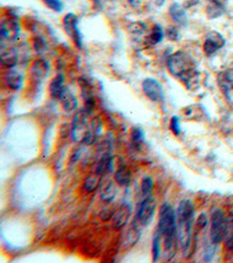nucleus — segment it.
Instances as JSON below:
<instances>
[{
  "mask_svg": "<svg viewBox=\"0 0 233 263\" xmlns=\"http://www.w3.org/2000/svg\"><path fill=\"white\" fill-rule=\"evenodd\" d=\"M166 35L170 41H178V40H180V32H178L177 28L174 27V26H170V27L167 28Z\"/></svg>",
  "mask_w": 233,
  "mask_h": 263,
  "instance_id": "cd10ccee",
  "label": "nucleus"
},
{
  "mask_svg": "<svg viewBox=\"0 0 233 263\" xmlns=\"http://www.w3.org/2000/svg\"><path fill=\"white\" fill-rule=\"evenodd\" d=\"M115 193L117 189L114 187V184L108 183V185L105 187L103 192H101V199H103L105 203H111V201L114 199Z\"/></svg>",
  "mask_w": 233,
  "mask_h": 263,
  "instance_id": "b1692460",
  "label": "nucleus"
},
{
  "mask_svg": "<svg viewBox=\"0 0 233 263\" xmlns=\"http://www.w3.org/2000/svg\"><path fill=\"white\" fill-rule=\"evenodd\" d=\"M167 67H168L173 76L180 78L188 87H190L192 82L196 83L197 73H196L191 59L185 53L176 52L173 55H170L168 62H167Z\"/></svg>",
  "mask_w": 233,
  "mask_h": 263,
  "instance_id": "7ed1b4c3",
  "label": "nucleus"
},
{
  "mask_svg": "<svg viewBox=\"0 0 233 263\" xmlns=\"http://www.w3.org/2000/svg\"><path fill=\"white\" fill-rule=\"evenodd\" d=\"M6 84L9 85L11 89L13 90H19L23 88L24 84V76L21 75L19 71L16 70H10L5 76Z\"/></svg>",
  "mask_w": 233,
  "mask_h": 263,
  "instance_id": "dca6fc26",
  "label": "nucleus"
},
{
  "mask_svg": "<svg viewBox=\"0 0 233 263\" xmlns=\"http://www.w3.org/2000/svg\"><path fill=\"white\" fill-rule=\"evenodd\" d=\"M225 45V39L223 35L218 32H209L205 35V40L203 44V50L207 56L213 55L214 53H217L221 47Z\"/></svg>",
  "mask_w": 233,
  "mask_h": 263,
  "instance_id": "9d476101",
  "label": "nucleus"
},
{
  "mask_svg": "<svg viewBox=\"0 0 233 263\" xmlns=\"http://www.w3.org/2000/svg\"><path fill=\"white\" fill-rule=\"evenodd\" d=\"M43 48H45V41H43L42 39L38 38V39H36V42H35V49L38 50V52H41Z\"/></svg>",
  "mask_w": 233,
  "mask_h": 263,
  "instance_id": "7c9ffc66",
  "label": "nucleus"
},
{
  "mask_svg": "<svg viewBox=\"0 0 233 263\" xmlns=\"http://www.w3.org/2000/svg\"><path fill=\"white\" fill-rule=\"evenodd\" d=\"M161 234L158 230V233L154 235V239H153V261L156 262L160 257V240H161Z\"/></svg>",
  "mask_w": 233,
  "mask_h": 263,
  "instance_id": "a878e982",
  "label": "nucleus"
},
{
  "mask_svg": "<svg viewBox=\"0 0 233 263\" xmlns=\"http://www.w3.org/2000/svg\"><path fill=\"white\" fill-rule=\"evenodd\" d=\"M87 115H89V113H87L86 110H83L76 114V116L74 117V123H72L71 131V136L74 142H79V140L84 139L87 131V127H89V125H86Z\"/></svg>",
  "mask_w": 233,
  "mask_h": 263,
  "instance_id": "1a4fd4ad",
  "label": "nucleus"
},
{
  "mask_svg": "<svg viewBox=\"0 0 233 263\" xmlns=\"http://www.w3.org/2000/svg\"><path fill=\"white\" fill-rule=\"evenodd\" d=\"M227 219L225 218L224 212L221 210H216L211 217V228L210 237L213 244H219L224 240L225 229H226Z\"/></svg>",
  "mask_w": 233,
  "mask_h": 263,
  "instance_id": "20e7f679",
  "label": "nucleus"
},
{
  "mask_svg": "<svg viewBox=\"0 0 233 263\" xmlns=\"http://www.w3.org/2000/svg\"><path fill=\"white\" fill-rule=\"evenodd\" d=\"M209 3H210V5H223L219 0H209Z\"/></svg>",
  "mask_w": 233,
  "mask_h": 263,
  "instance_id": "2f4dec72",
  "label": "nucleus"
},
{
  "mask_svg": "<svg viewBox=\"0 0 233 263\" xmlns=\"http://www.w3.org/2000/svg\"><path fill=\"white\" fill-rule=\"evenodd\" d=\"M169 14L177 25H180V26H185V25H187L188 23L187 12H185L184 7L180 5V4L177 3L172 4L169 7Z\"/></svg>",
  "mask_w": 233,
  "mask_h": 263,
  "instance_id": "f8f14e48",
  "label": "nucleus"
},
{
  "mask_svg": "<svg viewBox=\"0 0 233 263\" xmlns=\"http://www.w3.org/2000/svg\"><path fill=\"white\" fill-rule=\"evenodd\" d=\"M218 82H219L220 88L223 89V92L225 93V95H228L230 92L233 90V73L231 70L223 71V73L219 74V77H218Z\"/></svg>",
  "mask_w": 233,
  "mask_h": 263,
  "instance_id": "f3484780",
  "label": "nucleus"
},
{
  "mask_svg": "<svg viewBox=\"0 0 233 263\" xmlns=\"http://www.w3.org/2000/svg\"><path fill=\"white\" fill-rule=\"evenodd\" d=\"M163 37H165V33H163L162 27L160 26V25H154V26L152 27L151 33L148 35V39H147L148 44L152 46L158 45L162 41Z\"/></svg>",
  "mask_w": 233,
  "mask_h": 263,
  "instance_id": "412c9836",
  "label": "nucleus"
},
{
  "mask_svg": "<svg viewBox=\"0 0 233 263\" xmlns=\"http://www.w3.org/2000/svg\"><path fill=\"white\" fill-rule=\"evenodd\" d=\"M207 223V219H206V214L205 213H202L199 217L197 218V227L198 229H203L204 227L206 226Z\"/></svg>",
  "mask_w": 233,
  "mask_h": 263,
  "instance_id": "c756f323",
  "label": "nucleus"
},
{
  "mask_svg": "<svg viewBox=\"0 0 233 263\" xmlns=\"http://www.w3.org/2000/svg\"><path fill=\"white\" fill-rule=\"evenodd\" d=\"M131 172L125 165L119 166L118 170L114 172V182L118 184L119 186H127L131 183Z\"/></svg>",
  "mask_w": 233,
  "mask_h": 263,
  "instance_id": "6ab92c4d",
  "label": "nucleus"
},
{
  "mask_svg": "<svg viewBox=\"0 0 233 263\" xmlns=\"http://www.w3.org/2000/svg\"><path fill=\"white\" fill-rule=\"evenodd\" d=\"M156 210V203L152 197L144 198L138 205L136 212V222L140 226H147L154 218Z\"/></svg>",
  "mask_w": 233,
  "mask_h": 263,
  "instance_id": "39448f33",
  "label": "nucleus"
},
{
  "mask_svg": "<svg viewBox=\"0 0 233 263\" xmlns=\"http://www.w3.org/2000/svg\"><path fill=\"white\" fill-rule=\"evenodd\" d=\"M63 27L65 33L71 38V40L75 42V45L79 49L82 48V34L78 28V18L74 13H69L64 17L63 19Z\"/></svg>",
  "mask_w": 233,
  "mask_h": 263,
  "instance_id": "423d86ee",
  "label": "nucleus"
},
{
  "mask_svg": "<svg viewBox=\"0 0 233 263\" xmlns=\"http://www.w3.org/2000/svg\"><path fill=\"white\" fill-rule=\"evenodd\" d=\"M42 2L54 12H62V10H63L64 5L61 0H42Z\"/></svg>",
  "mask_w": 233,
  "mask_h": 263,
  "instance_id": "bb28decb",
  "label": "nucleus"
},
{
  "mask_svg": "<svg viewBox=\"0 0 233 263\" xmlns=\"http://www.w3.org/2000/svg\"><path fill=\"white\" fill-rule=\"evenodd\" d=\"M170 130H172L175 135H180L181 127H180V120L177 116H173L170 120Z\"/></svg>",
  "mask_w": 233,
  "mask_h": 263,
  "instance_id": "c85d7f7f",
  "label": "nucleus"
},
{
  "mask_svg": "<svg viewBox=\"0 0 233 263\" xmlns=\"http://www.w3.org/2000/svg\"><path fill=\"white\" fill-rule=\"evenodd\" d=\"M225 246L230 251H233V215L227 219L226 222V229H225Z\"/></svg>",
  "mask_w": 233,
  "mask_h": 263,
  "instance_id": "4be33fe9",
  "label": "nucleus"
},
{
  "mask_svg": "<svg viewBox=\"0 0 233 263\" xmlns=\"http://www.w3.org/2000/svg\"><path fill=\"white\" fill-rule=\"evenodd\" d=\"M60 100L62 101V106L67 111L75 110V108L77 107V100H76V97L72 95V93L68 88L64 90L63 95H62Z\"/></svg>",
  "mask_w": 233,
  "mask_h": 263,
  "instance_id": "aec40b11",
  "label": "nucleus"
},
{
  "mask_svg": "<svg viewBox=\"0 0 233 263\" xmlns=\"http://www.w3.org/2000/svg\"><path fill=\"white\" fill-rule=\"evenodd\" d=\"M177 233L178 241L181 243L182 251L184 257H189L188 253H190L191 241H192V222L195 218V207L190 200H182L178 204L177 212Z\"/></svg>",
  "mask_w": 233,
  "mask_h": 263,
  "instance_id": "f257e3e1",
  "label": "nucleus"
},
{
  "mask_svg": "<svg viewBox=\"0 0 233 263\" xmlns=\"http://www.w3.org/2000/svg\"><path fill=\"white\" fill-rule=\"evenodd\" d=\"M67 89L64 87V77L63 75H57L56 77L53 78V81L50 82L49 85V92L50 95H52L54 99L60 100L62 95H63L64 90Z\"/></svg>",
  "mask_w": 233,
  "mask_h": 263,
  "instance_id": "2eb2a0df",
  "label": "nucleus"
},
{
  "mask_svg": "<svg viewBox=\"0 0 233 263\" xmlns=\"http://www.w3.org/2000/svg\"><path fill=\"white\" fill-rule=\"evenodd\" d=\"M101 130V124H100V121L99 118H96V120H93L91 123L89 124V127H87V131H86V135L84 137V139H83V142H84L86 145H91V144H93L94 140L97 139V137L99 136Z\"/></svg>",
  "mask_w": 233,
  "mask_h": 263,
  "instance_id": "4468645a",
  "label": "nucleus"
},
{
  "mask_svg": "<svg viewBox=\"0 0 233 263\" xmlns=\"http://www.w3.org/2000/svg\"><path fill=\"white\" fill-rule=\"evenodd\" d=\"M153 187H154V183L151 177H145L141 180V194L144 198H149L153 194Z\"/></svg>",
  "mask_w": 233,
  "mask_h": 263,
  "instance_id": "5701e85b",
  "label": "nucleus"
},
{
  "mask_svg": "<svg viewBox=\"0 0 233 263\" xmlns=\"http://www.w3.org/2000/svg\"><path fill=\"white\" fill-rule=\"evenodd\" d=\"M131 215V207L130 205L123 204L118 210H117L113 213V218H112V221H113V228L114 229H122L124 226L126 225L127 221H129Z\"/></svg>",
  "mask_w": 233,
  "mask_h": 263,
  "instance_id": "9b49d317",
  "label": "nucleus"
},
{
  "mask_svg": "<svg viewBox=\"0 0 233 263\" xmlns=\"http://www.w3.org/2000/svg\"><path fill=\"white\" fill-rule=\"evenodd\" d=\"M176 219V213H175L174 208L167 203L162 204L161 207H160L158 230L163 237V241H165V249L167 254H169V260L175 255L178 240Z\"/></svg>",
  "mask_w": 233,
  "mask_h": 263,
  "instance_id": "f03ea898",
  "label": "nucleus"
},
{
  "mask_svg": "<svg viewBox=\"0 0 233 263\" xmlns=\"http://www.w3.org/2000/svg\"><path fill=\"white\" fill-rule=\"evenodd\" d=\"M0 61L6 68H13L18 62V53L14 48H2L0 52Z\"/></svg>",
  "mask_w": 233,
  "mask_h": 263,
  "instance_id": "ddd939ff",
  "label": "nucleus"
},
{
  "mask_svg": "<svg viewBox=\"0 0 233 263\" xmlns=\"http://www.w3.org/2000/svg\"><path fill=\"white\" fill-rule=\"evenodd\" d=\"M91 2H94V3H99V0H91Z\"/></svg>",
  "mask_w": 233,
  "mask_h": 263,
  "instance_id": "473e14b6",
  "label": "nucleus"
},
{
  "mask_svg": "<svg viewBox=\"0 0 233 263\" xmlns=\"http://www.w3.org/2000/svg\"><path fill=\"white\" fill-rule=\"evenodd\" d=\"M0 34H2L3 40H6L9 42H14L18 40V37L20 34V26L16 18L10 17L2 21Z\"/></svg>",
  "mask_w": 233,
  "mask_h": 263,
  "instance_id": "0eeeda50",
  "label": "nucleus"
},
{
  "mask_svg": "<svg viewBox=\"0 0 233 263\" xmlns=\"http://www.w3.org/2000/svg\"><path fill=\"white\" fill-rule=\"evenodd\" d=\"M131 142L134 146H140V144L145 142V135L144 131L140 128H133L131 131Z\"/></svg>",
  "mask_w": 233,
  "mask_h": 263,
  "instance_id": "393cba45",
  "label": "nucleus"
},
{
  "mask_svg": "<svg viewBox=\"0 0 233 263\" xmlns=\"http://www.w3.org/2000/svg\"><path fill=\"white\" fill-rule=\"evenodd\" d=\"M101 177L103 176L98 174L96 171L86 177L84 183H83V189H84L86 193H91V192H93L94 190H97V187L100 185Z\"/></svg>",
  "mask_w": 233,
  "mask_h": 263,
  "instance_id": "a211bd4d",
  "label": "nucleus"
},
{
  "mask_svg": "<svg viewBox=\"0 0 233 263\" xmlns=\"http://www.w3.org/2000/svg\"><path fill=\"white\" fill-rule=\"evenodd\" d=\"M143 90L147 99L153 102H161L163 100V88L158 80L147 77L143 81Z\"/></svg>",
  "mask_w": 233,
  "mask_h": 263,
  "instance_id": "6e6552de",
  "label": "nucleus"
}]
</instances>
